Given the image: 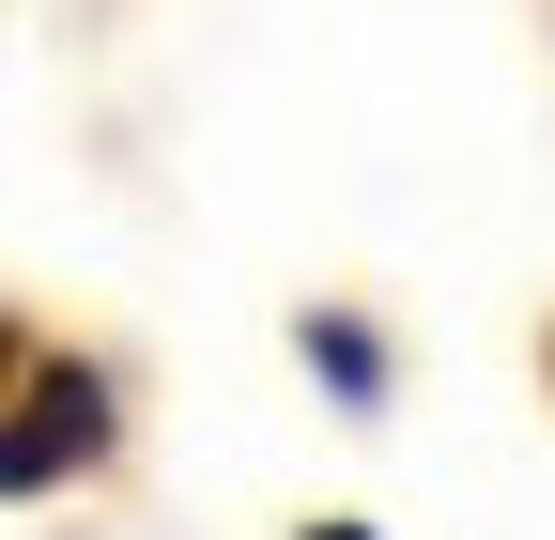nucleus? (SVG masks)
Wrapping results in <instances>:
<instances>
[{
	"instance_id": "f257e3e1",
	"label": "nucleus",
	"mask_w": 555,
	"mask_h": 540,
	"mask_svg": "<svg viewBox=\"0 0 555 540\" xmlns=\"http://www.w3.org/2000/svg\"><path fill=\"white\" fill-rule=\"evenodd\" d=\"M108 448V386L78 356H31V401H16V448H0V494H62L78 463Z\"/></svg>"
},
{
	"instance_id": "f03ea898",
	"label": "nucleus",
	"mask_w": 555,
	"mask_h": 540,
	"mask_svg": "<svg viewBox=\"0 0 555 540\" xmlns=\"http://www.w3.org/2000/svg\"><path fill=\"white\" fill-rule=\"evenodd\" d=\"M309 371H324L339 401H386V340H371L356 309H309Z\"/></svg>"
},
{
	"instance_id": "7ed1b4c3",
	"label": "nucleus",
	"mask_w": 555,
	"mask_h": 540,
	"mask_svg": "<svg viewBox=\"0 0 555 540\" xmlns=\"http://www.w3.org/2000/svg\"><path fill=\"white\" fill-rule=\"evenodd\" d=\"M309 540H371V525H309Z\"/></svg>"
}]
</instances>
